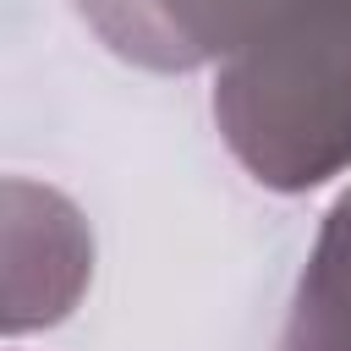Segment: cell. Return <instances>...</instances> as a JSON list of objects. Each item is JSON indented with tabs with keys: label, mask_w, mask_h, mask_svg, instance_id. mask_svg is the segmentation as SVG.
Wrapping results in <instances>:
<instances>
[{
	"label": "cell",
	"mask_w": 351,
	"mask_h": 351,
	"mask_svg": "<svg viewBox=\"0 0 351 351\" xmlns=\"http://www.w3.org/2000/svg\"><path fill=\"white\" fill-rule=\"evenodd\" d=\"M318 0H77L82 22L132 66L197 71L225 66Z\"/></svg>",
	"instance_id": "2"
},
{
	"label": "cell",
	"mask_w": 351,
	"mask_h": 351,
	"mask_svg": "<svg viewBox=\"0 0 351 351\" xmlns=\"http://www.w3.org/2000/svg\"><path fill=\"white\" fill-rule=\"evenodd\" d=\"M214 126L269 192L351 170V0H318L214 71Z\"/></svg>",
	"instance_id": "1"
},
{
	"label": "cell",
	"mask_w": 351,
	"mask_h": 351,
	"mask_svg": "<svg viewBox=\"0 0 351 351\" xmlns=\"http://www.w3.org/2000/svg\"><path fill=\"white\" fill-rule=\"evenodd\" d=\"M5 302H0V329L5 335H33L60 324L93 274V236L82 208L38 181L11 176L5 181Z\"/></svg>",
	"instance_id": "3"
},
{
	"label": "cell",
	"mask_w": 351,
	"mask_h": 351,
	"mask_svg": "<svg viewBox=\"0 0 351 351\" xmlns=\"http://www.w3.org/2000/svg\"><path fill=\"white\" fill-rule=\"evenodd\" d=\"M280 351H351V192H340L302 263Z\"/></svg>",
	"instance_id": "4"
}]
</instances>
